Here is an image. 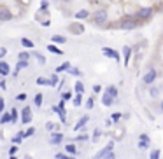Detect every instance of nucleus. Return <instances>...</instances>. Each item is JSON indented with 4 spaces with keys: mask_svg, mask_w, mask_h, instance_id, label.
Listing matches in <instances>:
<instances>
[{
    "mask_svg": "<svg viewBox=\"0 0 163 159\" xmlns=\"http://www.w3.org/2000/svg\"><path fill=\"white\" fill-rule=\"evenodd\" d=\"M135 26H137V23H135V19L132 16H126V18L119 23V28H123V30H132V28H135Z\"/></svg>",
    "mask_w": 163,
    "mask_h": 159,
    "instance_id": "f257e3e1",
    "label": "nucleus"
},
{
    "mask_svg": "<svg viewBox=\"0 0 163 159\" xmlns=\"http://www.w3.org/2000/svg\"><path fill=\"white\" fill-rule=\"evenodd\" d=\"M112 149H114V142H109V143H107V145L104 147V149H102V150H100L98 154H97V159H104V157L107 156V154L114 152Z\"/></svg>",
    "mask_w": 163,
    "mask_h": 159,
    "instance_id": "f03ea898",
    "label": "nucleus"
},
{
    "mask_svg": "<svg viewBox=\"0 0 163 159\" xmlns=\"http://www.w3.org/2000/svg\"><path fill=\"white\" fill-rule=\"evenodd\" d=\"M153 11H154L153 7H144V9H140V11L137 12V18H139V19H147V18L153 16Z\"/></svg>",
    "mask_w": 163,
    "mask_h": 159,
    "instance_id": "7ed1b4c3",
    "label": "nucleus"
},
{
    "mask_svg": "<svg viewBox=\"0 0 163 159\" xmlns=\"http://www.w3.org/2000/svg\"><path fill=\"white\" fill-rule=\"evenodd\" d=\"M93 19H95V23H97V25H102V23H105V21H107V11H104V9L97 11Z\"/></svg>",
    "mask_w": 163,
    "mask_h": 159,
    "instance_id": "20e7f679",
    "label": "nucleus"
},
{
    "mask_svg": "<svg viewBox=\"0 0 163 159\" xmlns=\"http://www.w3.org/2000/svg\"><path fill=\"white\" fill-rule=\"evenodd\" d=\"M30 121H32V110H30V107H25L21 112V123L28 124Z\"/></svg>",
    "mask_w": 163,
    "mask_h": 159,
    "instance_id": "39448f33",
    "label": "nucleus"
},
{
    "mask_svg": "<svg viewBox=\"0 0 163 159\" xmlns=\"http://www.w3.org/2000/svg\"><path fill=\"white\" fill-rule=\"evenodd\" d=\"M154 79H156V72L154 70H147L142 81H144V84H153L154 82Z\"/></svg>",
    "mask_w": 163,
    "mask_h": 159,
    "instance_id": "423d86ee",
    "label": "nucleus"
},
{
    "mask_svg": "<svg viewBox=\"0 0 163 159\" xmlns=\"http://www.w3.org/2000/svg\"><path fill=\"white\" fill-rule=\"evenodd\" d=\"M104 51V54L107 56V58H112V60H119V54L114 51V49H111V47H104L102 49Z\"/></svg>",
    "mask_w": 163,
    "mask_h": 159,
    "instance_id": "0eeeda50",
    "label": "nucleus"
},
{
    "mask_svg": "<svg viewBox=\"0 0 163 159\" xmlns=\"http://www.w3.org/2000/svg\"><path fill=\"white\" fill-rule=\"evenodd\" d=\"M53 110L56 112L58 116H60V119L65 123V110H63V102H60L58 103V107H53Z\"/></svg>",
    "mask_w": 163,
    "mask_h": 159,
    "instance_id": "6e6552de",
    "label": "nucleus"
},
{
    "mask_svg": "<svg viewBox=\"0 0 163 159\" xmlns=\"http://www.w3.org/2000/svg\"><path fill=\"white\" fill-rule=\"evenodd\" d=\"M11 18H12V14L9 12V9L2 7V9H0V21H9Z\"/></svg>",
    "mask_w": 163,
    "mask_h": 159,
    "instance_id": "1a4fd4ad",
    "label": "nucleus"
},
{
    "mask_svg": "<svg viewBox=\"0 0 163 159\" xmlns=\"http://www.w3.org/2000/svg\"><path fill=\"white\" fill-rule=\"evenodd\" d=\"M62 140H63V135H62V133H53V135H51V138H49V143H53V145H58Z\"/></svg>",
    "mask_w": 163,
    "mask_h": 159,
    "instance_id": "9d476101",
    "label": "nucleus"
},
{
    "mask_svg": "<svg viewBox=\"0 0 163 159\" xmlns=\"http://www.w3.org/2000/svg\"><path fill=\"white\" fill-rule=\"evenodd\" d=\"M139 147H140V149H147V147H149L147 135H140V138H139Z\"/></svg>",
    "mask_w": 163,
    "mask_h": 159,
    "instance_id": "9b49d317",
    "label": "nucleus"
},
{
    "mask_svg": "<svg viewBox=\"0 0 163 159\" xmlns=\"http://www.w3.org/2000/svg\"><path fill=\"white\" fill-rule=\"evenodd\" d=\"M88 121H90V117H88V116L81 117V119H79V123H77L76 126H74V130H76V131H79V130H81L83 126H86V123H88Z\"/></svg>",
    "mask_w": 163,
    "mask_h": 159,
    "instance_id": "f8f14e48",
    "label": "nucleus"
},
{
    "mask_svg": "<svg viewBox=\"0 0 163 159\" xmlns=\"http://www.w3.org/2000/svg\"><path fill=\"white\" fill-rule=\"evenodd\" d=\"M65 152L69 154V156H76L77 149H76V145H74V143H67V145H65Z\"/></svg>",
    "mask_w": 163,
    "mask_h": 159,
    "instance_id": "ddd939ff",
    "label": "nucleus"
},
{
    "mask_svg": "<svg viewBox=\"0 0 163 159\" xmlns=\"http://www.w3.org/2000/svg\"><path fill=\"white\" fill-rule=\"evenodd\" d=\"M130 54H132V49L123 47V61H125V65H128V61H130Z\"/></svg>",
    "mask_w": 163,
    "mask_h": 159,
    "instance_id": "4468645a",
    "label": "nucleus"
},
{
    "mask_svg": "<svg viewBox=\"0 0 163 159\" xmlns=\"http://www.w3.org/2000/svg\"><path fill=\"white\" fill-rule=\"evenodd\" d=\"M112 102H114V98L111 96L109 93H105V95L102 96V103H104V105H107V107H111V105H112Z\"/></svg>",
    "mask_w": 163,
    "mask_h": 159,
    "instance_id": "2eb2a0df",
    "label": "nucleus"
},
{
    "mask_svg": "<svg viewBox=\"0 0 163 159\" xmlns=\"http://www.w3.org/2000/svg\"><path fill=\"white\" fill-rule=\"evenodd\" d=\"M0 74L5 77L9 74V63H5V61H0Z\"/></svg>",
    "mask_w": 163,
    "mask_h": 159,
    "instance_id": "dca6fc26",
    "label": "nucleus"
},
{
    "mask_svg": "<svg viewBox=\"0 0 163 159\" xmlns=\"http://www.w3.org/2000/svg\"><path fill=\"white\" fill-rule=\"evenodd\" d=\"M107 93L116 100V96H118V88H116V86H109V88H107Z\"/></svg>",
    "mask_w": 163,
    "mask_h": 159,
    "instance_id": "f3484780",
    "label": "nucleus"
},
{
    "mask_svg": "<svg viewBox=\"0 0 163 159\" xmlns=\"http://www.w3.org/2000/svg\"><path fill=\"white\" fill-rule=\"evenodd\" d=\"M11 121H12L11 114H2V117H0V123H2V124H7V123H11Z\"/></svg>",
    "mask_w": 163,
    "mask_h": 159,
    "instance_id": "a211bd4d",
    "label": "nucleus"
},
{
    "mask_svg": "<svg viewBox=\"0 0 163 159\" xmlns=\"http://www.w3.org/2000/svg\"><path fill=\"white\" fill-rule=\"evenodd\" d=\"M48 49H49L51 53H55V54H63V51H62V49H58L56 46H53V44H51V46H48Z\"/></svg>",
    "mask_w": 163,
    "mask_h": 159,
    "instance_id": "6ab92c4d",
    "label": "nucleus"
},
{
    "mask_svg": "<svg viewBox=\"0 0 163 159\" xmlns=\"http://www.w3.org/2000/svg\"><path fill=\"white\" fill-rule=\"evenodd\" d=\"M76 18H77V19H86V18H88V11H79V12L76 14Z\"/></svg>",
    "mask_w": 163,
    "mask_h": 159,
    "instance_id": "aec40b11",
    "label": "nucleus"
},
{
    "mask_svg": "<svg viewBox=\"0 0 163 159\" xmlns=\"http://www.w3.org/2000/svg\"><path fill=\"white\" fill-rule=\"evenodd\" d=\"M69 68H70V63H62L56 68V72H63V70H69Z\"/></svg>",
    "mask_w": 163,
    "mask_h": 159,
    "instance_id": "412c9836",
    "label": "nucleus"
},
{
    "mask_svg": "<svg viewBox=\"0 0 163 159\" xmlns=\"http://www.w3.org/2000/svg\"><path fill=\"white\" fill-rule=\"evenodd\" d=\"M65 40H67V39L62 37V35H55V37H53V42H58V44H63Z\"/></svg>",
    "mask_w": 163,
    "mask_h": 159,
    "instance_id": "4be33fe9",
    "label": "nucleus"
},
{
    "mask_svg": "<svg viewBox=\"0 0 163 159\" xmlns=\"http://www.w3.org/2000/svg\"><path fill=\"white\" fill-rule=\"evenodd\" d=\"M21 44L25 46V47H30V49L34 47V42H32V40H28V39H23V40H21Z\"/></svg>",
    "mask_w": 163,
    "mask_h": 159,
    "instance_id": "5701e85b",
    "label": "nucleus"
},
{
    "mask_svg": "<svg viewBox=\"0 0 163 159\" xmlns=\"http://www.w3.org/2000/svg\"><path fill=\"white\" fill-rule=\"evenodd\" d=\"M56 159H76V156H69V154H58Z\"/></svg>",
    "mask_w": 163,
    "mask_h": 159,
    "instance_id": "b1692460",
    "label": "nucleus"
},
{
    "mask_svg": "<svg viewBox=\"0 0 163 159\" xmlns=\"http://www.w3.org/2000/svg\"><path fill=\"white\" fill-rule=\"evenodd\" d=\"M30 54L27 53V51H23V53H19V60H23V61H28Z\"/></svg>",
    "mask_w": 163,
    "mask_h": 159,
    "instance_id": "393cba45",
    "label": "nucleus"
},
{
    "mask_svg": "<svg viewBox=\"0 0 163 159\" xmlns=\"http://www.w3.org/2000/svg\"><path fill=\"white\" fill-rule=\"evenodd\" d=\"M76 91H77L79 95L84 91V86H83V82H76Z\"/></svg>",
    "mask_w": 163,
    "mask_h": 159,
    "instance_id": "a878e982",
    "label": "nucleus"
},
{
    "mask_svg": "<svg viewBox=\"0 0 163 159\" xmlns=\"http://www.w3.org/2000/svg\"><path fill=\"white\" fill-rule=\"evenodd\" d=\"M11 117H12V123H16V121H18V110H16V109H12V110H11Z\"/></svg>",
    "mask_w": 163,
    "mask_h": 159,
    "instance_id": "bb28decb",
    "label": "nucleus"
},
{
    "mask_svg": "<svg viewBox=\"0 0 163 159\" xmlns=\"http://www.w3.org/2000/svg\"><path fill=\"white\" fill-rule=\"evenodd\" d=\"M149 159H160V150H153L151 156H149Z\"/></svg>",
    "mask_w": 163,
    "mask_h": 159,
    "instance_id": "cd10ccee",
    "label": "nucleus"
},
{
    "mask_svg": "<svg viewBox=\"0 0 163 159\" xmlns=\"http://www.w3.org/2000/svg\"><path fill=\"white\" fill-rule=\"evenodd\" d=\"M34 133H35V128H28V130L25 131V138H27V137H32Z\"/></svg>",
    "mask_w": 163,
    "mask_h": 159,
    "instance_id": "c85d7f7f",
    "label": "nucleus"
},
{
    "mask_svg": "<svg viewBox=\"0 0 163 159\" xmlns=\"http://www.w3.org/2000/svg\"><path fill=\"white\" fill-rule=\"evenodd\" d=\"M41 103H42V95L39 93V95L35 96V105H37V107H41Z\"/></svg>",
    "mask_w": 163,
    "mask_h": 159,
    "instance_id": "c756f323",
    "label": "nucleus"
},
{
    "mask_svg": "<svg viewBox=\"0 0 163 159\" xmlns=\"http://www.w3.org/2000/svg\"><path fill=\"white\" fill-rule=\"evenodd\" d=\"M25 67H28V61H23V60H19V63H18V70H19V68H25Z\"/></svg>",
    "mask_w": 163,
    "mask_h": 159,
    "instance_id": "7c9ffc66",
    "label": "nucleus"
},
{
    "mask_svg": "<svg viewBox=\"0 0 163 159\" xmlns=\"http://www.w3.org/2000/svg\"><path fill=\"white\" fill-rule=\"evenodd\" d=\"M16 152H18V145H12L9 149V154H11V156H16Z\"/></svg>",
    "mask_w": 163,
    "mask_h": 159,
    "instance_id": "2f4dec72",
    "label": "nucleus"
},
{
    "mask_svg": "<svg viewBox=\"0 0 163 159\" xmlns=\"http://www.w3.org/2000/svg\"><path fill=\"white\" fill-rule=\"evenodd\" d=\"M100 135H102V133H100V130H95V133H93V140L97 142V140L100 138Z\"/></svg>",
    "mask_w": 163,
    "mask_h": 159,
    "instance_id": "473e14b6",
    "label": "nucleus"
},
{
    "mask_svg": "<svg viewBox=\"0 0 163 159\" xmlns=\"http://www.w3.org/2000/svg\"><path fill=\"white\" fill-rule=\"evenodd\" d=\"M37 84H51L49 81H46V79H42V77H41V79H37Z\"/></svg>",
    "mask_w": 163,
    "mask_h": 159,
    "instance_id": "72a5a7b5",
    "label": "nucleus"
},
{
    "mask_svg": "<svg viewBox=\"0 0 163 159\" xmlns=\"http://www.w3.org/2000/svg\"><path fill=\"white\" fill-rule=\"evenodd\" d=\"M86 107H88V109H93V98H90V100L86 102Z\"/></svg>",
    "mask_w": 163,
    "mask_h": 159,
    "instance_id": "f704fd0d",
    "label": "nucleus"
},
{
    "mask_svg": "<svg viewBox=\"0 0 163 159\" xmlns=\"http://www.w3.org/2000/svg\"><path fill=\"white\" fill-rule=\"evenodd\" d=\"M5 54H7V49H5V47H2V49H0V58H4Z\"/></svg>",
    "mask_w": 163,
    "mask_h": 159,
    "instance_id": "c9c22d12",
    "label": "nucleus"
},
{
    "mask_svg": "<svg viewBox=\"0 0 163 159\" xmlns=\"http://www.w3.org/2000/svg\"><path fill=\"white\" fill-rule=\"evenodd\" d=\"M74 105H77V107L81 105V96H76V98H74Z\"/></svg>",
    "mask_w": 163,
    "mask_h": 159,
    "instance_id": "e433bc0d",
    "label": "nucleus"
},
{
    "mask_svg": "<svg viewBox=\"0 0 163 159\" xmlns=\"http://www.w3.org/2000/svg\"><path fill=\"white\" fill-rule=\"evenodd\" d=\"M104 159H116V154H114V152L107 154V156H105V157H104Z\"/></svg>",
    "mask_w": 163,
    "mask_h": 159,
    "instance_id": "4c0bfd02",
    "label": "nucleus"
},
{
    "mask_svg": "<svg viewBox=\"0 0 163 159\" xmlns=\"http://www.w3.org/2000/svg\"><path fill=\"white\" fill-rule=\"evenodd\" d=\"M149 93H151V96H156V95H158V89H156V88H153Z\"/></svg>",
    "mask_w": 163,
    "mask_h": 159,
    "instance_id": "58836bf2",
    "label": "nucleus"
},
{
    "mask_svg": "<svg viewBox=\"0 0 163 159\" xmlns=\"http://www.w3.org/2000/svg\"><path fill=\"white\" fill-rule=\"evenodd\" d=\"M49 82H51V86H55V84H56V75H53V77H51V81H49Z\"/></svg>",
    "mask_w": 163,
    "mask_h": 159,
    "instance_id": "ea45409f",
    "label": "nucleus"
},
{
    "mask_svg": "<svg viewBox=\"0 0 163 159\" xmlns=\"http://www.w3.org/2000/svg\"><path fill=\"white\" fill-rule=\"evenodd\" d=\"M37 60H39L41 63H46V60H44V56H41V54H37Z\"/></svg>",
    "mask_w": 163,
    "mask_h": 159,
    "instance_id": "a19ab883",
    "label": "nucleus"
},
{
    "mask_svg": "<svg viewBox=\"0 0 163 159\" xmlns=\"http://www.w3.org/2000/svg\"><path fill=\"white\" fill-rule=\"evenodd\" d=\"M41 7H42V9H46V7H48V0H42V4H41Z\"/></svg>",
    "mask_w": 163,
    "mask_h": 159,
    "instance_id": "79ce46f5",
    "label": "nucleus"
},
{
    "mask_svg": "<svg viewBox=\"0 0 163 159\" xmlns=\"http://www.w3.org/2000/svg\"><path fill=\"white\" fill-rule=\"evenodd\" d=\"M93 91H95V93H100V91H102V88H100V86H95V88H93Z\"/></svg>",
    "mask_w": 163,
    "mask_h": 159,
    "instance_id": "37998d69",
    "label": "nucleus"
},
{
    "mask_svg": "<svg viewBox=\"0 0 163 159\" xmlns=\"http://www.w3.org/2000/svg\"><path fill=\"white\" fill-rule=\"evenodd\" d=\"M25 98H27V95H25V93H21V95H19V96H18V100H21V102H23V100H25Z\"/></svg>",
    "mask_w": 163,
    "mask_h": 159,
    "instance_id": "c03bdc74",
    "label": "nucleus"
},
{
    "mask_svg": "<svg viewBox=\"0 0 163 159\" xmlns=\"http://www.w3.org/2000/svg\"><path fill=\"white\" fill-rule=\"evenodd\" d=\"M70 72L74 74V75H79V70H76V68H70Z\"/></svg>",
    "mask_w": 163,
    "mask_h": 159,
    "instance_id": "a18cd8bd",
    "label": "nucleus"
},
{
    "mask_svg": "<svg viewBox=\"0 0 163 159\" xmlns=\"http://www.w3.org/2000/svg\"><path fill=\"white\" fill-rule=\"evenodd\" d=\"M119 117H121V114H114V116H112V119H114V121H118Z\"/></svg>",
    "mask_w": 163,
    "mask_h": 159,
    "instance_id": "49530a36",
    "label": "nucleus"
},
{
    "mask_svg": "<svg viewBox=\"0 0 163 159\" xmlns=\"http://www.w3.org/2000/svg\"><path fill=\"white\" fill-rule=\"evenodd\" d=\"M77 138H79V140H88V137H86V135H79Z\"/></svg>",
    "mask_w": 163,
    "mask_h": 159,
    "instance_id": "de8ad7c7",
    "label": "nucleus"
},
{
    "mask_svg": "<svg viewBox=\"0 0 163 159\" xmlns=\"http://www.w3.org/2000/svg\"><path fill=\"white\" fill-rule=\"evenodd\" d=\"M11 159H18V157H16V156H11Z\"/></svg>",
    "mask_w": 163,
    "mask_h": 159,
    "instance_id": "09e8293b",
    "label": "nucleus"
},
{
    "mask_svg": "<svg viewBox=\"0 0 163 159\" xmlns=\"http://www.w3.org/2000/svg\"><path fill=\"white\" fill-rule=\"evenodd\" d=\"M63 2H70V0H63Z\"/></svg>",
    "mask_w": 163,
    "mask_h": 159,
    "instance_id": "8fccbe9b",
    "label": "nucleus"
},
{
    "mask_svg": "<svg viewBox=\"0 0 163 159\" xmlns=\"http://www.w3.org/2000/svg\"><path fill=\"white\" fill-rule=\"evenodd\" d=\"M161 110H163V103H161Z\"/></svg>",
    "mask_w": 163,
    "mask_h": 159,
    "instance_id": "3c124183",
    "label": "nucleus"
}]
</instances>
